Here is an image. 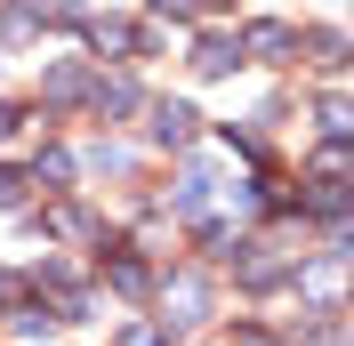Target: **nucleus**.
Masks as SVG:
<instances>
[{
	"mask_svg": "<svg viewBox=\"0 0 354 346\" xmlns=\"http://www.w3.org/2000/svg\"><path fill=\"white\" fill-rule=\"evenodd\" d=\"M234 346H274V338H258V330H234Z\"/></svg>",
	"mask_w": 354,
	"mask_h": 346,
	"instance_id": "obj_11",
	"label": "nucleus"
},
{
	"mask_svg": "<svg viewBox=\"0 0 354 346\" xmlns=\"http://www.w3.org/2000/svg\"><path fill=\"white\" fill-rule=\"evenodd\" d=\"M129 105H137L129 81H97V113H129Z\"/></svg>",
	"mask_w": 354,
	"mask_h": 346,
	"instance_id": "obj_7",
	"label": "nucleus"
},
{
	"mask_svg": "<svg viewBox=\"0 0 354 346\" xmlns=\"http://www.w3.org/2000/svg\"><path fill=\"white\" fill-rule=\"evenodd\" d=\"M161 8H169V17H185V8H201V0H161Z\"/></svg>",
	"mask_w": 354,
	"mask_h": 346,
	"instance_id": "obj_12",
	"label": "nucleus"
},
{
	"mask_svg": "<svg viewBox=\"0 0 354 346\" xmlns=\"http://www.w3.org/2000/svg\"><path fill=\"white\" fill-rule=\"evenodd\" d=\"M105 274H113V290H121V298H145V282H153V274H145L137 258H113Z\"/></svg>",
	"mask_w": 354,
	"mask_h": 346,
	"instance_id": "obj_6",
	"label": "nucleus"
},
{
	"mask_svg": "<svg viewBox=\"0 0 354 346\" xmlns=\"http://www.w3.org/2000/svg\"><path fill=\"white\" fill-rule=\"evenodd\" d=\"M17 201H24V177H17V170H0V210H17Z\"/></svg>",
	"mask_w": 354,
	"mask_h": 346,
	"instance_id": "obj_8",
	"label": "nucleus"
},
{
	"mask_svg": "<svg viewBox=\"0 0 354 346\" xmlns=\"http://www.w3.org/2000/svg\"><path fill=\"white\" fill-rule=\"evenodd\" d=\"M242 65V41H225V33H209V41H194V73L201 81H218V73Z\"/></svg>",
	"mask_w": 354,
	"mask_h": 346,
	"instance_id": "obj_2",
	"label": "nucleus"
},
{
	"mask_svg": "<svg viewBox=\"0 0 354 346\" xmlns=\"http://www.w3.org/2000/svg\"><path fill=\"white\" fill-rule=\"evenodd\" d=\"M298 41V33H290V24H250L242 33V57H258V65H282V48Z\"/></svg>",
	"mask_w": 354,
	"mask_h": 346,
	"instance_id": "obj_4",
	"label": "nucleus"
},
{
	"mask_svg": "<svg viewBox=\"0 0 354 346\" xmlns=\"http://www.w3.org/2000/svg\"><path fill=\"white\" fill-rule=\"evenodd\" d=\"M145 121H153V137H161V145H194V105H177V97H161V105L145 113Z\"/></svg>",
	"mask_w": 354,
	"mask_h": 346,
	"instance_id": "obj_3",
	"label": "nucleus"
},
{
	"mask_svg": "<svg viewBox=\"0 0 354 346\" xmlns=\"http://www.w3.org/2000/svg\"><path fill=\"white\" fill-rule=\"evenodd\" d=\"M88 48H97V57H137V33L121 17H88Z\"/></svg>",
	"mask_w": 354,
	"mask_h": 346,
	"instance_id": "obj_5",
	"label": "nucleus"
},
{
	"mask_svg": "<svg viewBox=\"0 0 354 346\" xmlns=\"http://www.w3.org/2000/svg\"><path fill=\"white\" fill-rule=\"evenodd\" d=\"M121 346H161V322H137V330H129Z\"/></svg>",
	"mask_w": 354,
	"mask_h": 346,
	"instance_id": "obj_9",
	"label": "nucleus"
},
{
	"mask_svg": "<svg viewBox=\"0 0 354 346\" xmlns=\"http://www.w3.org/2000/svg\"><path fill=\"white\" fill-rule=\"evenodd\" d=\"M161 306H177V314H161V330H169V322H177V330H194L201 314H209V282H201V274H177L169 290H161Z\"/></svg>",
	"mask_w": 354,
	"mask_h": 346,
	"instance_id": "obj_1",
	"label": "nucleus"
},
{
	"mask_svg": "<svg viewBox=\"0 0 354 346\" xmlns=\"http://www.w3.org/2000/svg\"><path fill=\"white\" fill-rule=\"evenodd\" d=\"M17 129H24V113H17V105H0V145H8Z\"/></svg>",
	"mask_w": 354,
	"mask_h": 346,
	"instance_id": "obj_10",
	"label": "nucleus"
}]
</instances>
